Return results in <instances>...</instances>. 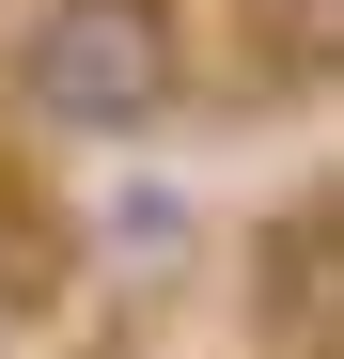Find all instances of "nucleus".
Listing matches in <instances>:
<instances>
[{
    "label": "nucleus",
    "mask_w": 344,
    "mask_h": 359,
    "mask_svg": "<svg viewBox=\"0 0 344 359\" xmlns=\"http://www.w3.org/2000/svg\"><path fill=\"white\" fill-rule=\"evenodd\" d=\"M188 94V16L172 0H32L16 32V109L47 141H141Z\"/></svg>",
    "instance_id": "obj_1"
},
{
    "label": "nucleus",
    "mask_w": 344,
    "mask_h": 359,
    "mask_svg": "<svg viewBox=\"0 0 344 359\" xmlns=\"http://www.w3.org/2000/svg\"><path fill=\"white\" fill-rule=\"evenodd\" d=\"M251 328H266L282 359H329V188H298L282 234L251 250Z\"/></svg>",
    "instance_id": "obj_2"
},
{
    "label": "nucleus",
    "mask_w": 344,
    "mask_h": 359,
    "mask_svg": "<svg viewBox=\"0 0 344 359\" xmlns=\"http://www.w3.org/2000/svg\"><path fill=\"white\" fill-rule=\"evenodd\" d=\"M188 188H172V172H110V188H94V250L110 266H188Z\"/></svg>",
    "instance_id": "obj_3"
}]
</instances>
